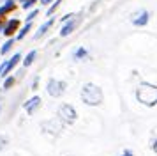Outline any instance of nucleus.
Listing matches in <instances>:
<instances>
[{
  "instance_id": "5701e85b",
  "label": "nucleus",
  "mask_w": 157,
  "mask_h": 156,
  "mask_svg": "<svg viewBox=\"0 0 157 156\" xmlns=\"http://www.w3.org/2000/svg\"><path fill=\"white\" fill-rule=\"evenodd\" d=\"M122 156H134V153H131V151H129V149H125V151H124V153H122Z\"/></svg>"
},
{
  "instance_id": "f03ea898",
  "label": "nucleus",
  "mask_w": 157,
  "mask_h": 156,
  "mask_svg": "<svg viewBox=\"0 0 157 156\" xmlns=\"http://www.w3.org/2000/svg\"><path fill=\"white\" fill-rule=\"evenodd\" d=\"M81 99H83V103H86L90 106L101 105L102 103V91H101V87L95 84H86L81 89Z\"/></svg>"
},
{
  "instance_id": "7ed1b4c3",
  "label": "nucleus",
  "mask_w": 157,
  "mask_h": 156,
  "mask_svg": "<svg viewBox=\"0 0 157 156\" xmlns=\"http://www.w3.org/2000/svg\"><path fill=\"white\" fill-rule=\"evenodd\" d=\"M46 91H48V94H50V96H53V98H58V96H62V94L65 92V82H60V80L51 78V80H48Z\"/></svg>"
},
{
  "instance_id": "6ab92c4d",
  "label": "nucleus",
  "mask_w": 157,
  "mask_h": 156,
  "mask_svg": "<svg viewBox=\"0 0 157 156\" xmlns=\"http://www.w3.org/2000/svg\"><path fill=\"white\" fill-rule=\"evenodd\" d=\"M36 2H39V0H27V2H23V4H21V7H23V9H30Z\"/></svg>"
},
{
  "instance_id": "f3484780",
  "label": "nucleus",
  "mask_w": 157,
  "mask_h": 156,
  "mask_svg": "<svg viewBox=\"0 0 157 156\" xmlns=\"http://www.w3.org/2000/svg\"><path fill=\"white\" fill-rule=\"evenodd\" d=\"M62 2H64V0H55V2L51 4V7H50V9H48V16H51V14L55 13V11H57V9H58V6H60Z\"/></svg>"
},
{
  "instance_id": "a211bd4d",
  "label": "nucleus",
  "mask_w": 157,
  "mask_h": 156,
  "mask_svg": "<svg viewBox=\"0 0 157 156\" xmlns=\"http://www.w3.org/2000/svg\"><path fill=\"white\" fill-rule=\"evenodd\" d=\"M37 14H39V11H37V9H34L32 13H29V16H27V23H32V20L36 18Z\"/></svg>"
},
{
  "instance_id": "6e6552de",
  "label": "nucleus",
  "mask_w": 157,
  "mask_h": 156,
  "mask_svg": "<svg viewBox=\"0 0 157 156\" xmlns=\"http://www.w3.org/2000/svg\"><path fill=\"white\" fill-rule=\"evenodd\" d=\"M23 106H25V110H27V113H29V115H34V113H36V110L41 106V98H39V96H34V98H30Z\"/></svg>"
},
{
  "instance_id": "9d476101",
  "label": "nucleus",
  "mask_w": 157,
  "mask_h": 156,
  "mask_svg": "<svg viewBox=\"0 0 157 156\" xmlns=\"http://www.w3.org/2000/svg\"><path fill=\"white\" fill-rule=\"evenodd\" d=\"M51 25H53V20L44 21L43 25L39 27V30H37L36 34H34V37H36V39H41V37H43V35H44V34H46V32H48V30L51 28Z\"/></svg>"
},
{
  "instance_id": "1a4fd4ad",
  "label": "nucleus",
  "mask_w": 157,
  "mask_h": 156,
  "mask_svg": "<svg viewBox=\"0 0 157 156\" xmlns=\"http://www.w3.org/2000/svg\"><path fill=\"white\" fill-rule=\"evenodd\" d=\"M76 27H78V21L74 20H69V21H65L64 25H62V30H60V37H67V35H71L74 30H76Z\"/></svg>"
},
{
  "instance_id": "393cba45",
  "label": "nucleus",
  "mask_w": 157,
  "mask_h": 156,
  "mask_svg": "<svg viewBox=\"0 0 157 156\" xmlns=\"http://www.w3.org/2000/svg\"><path fill=\"white\" fill-rule=\"evenodd\" d=\"M20 2H27V0H20Z\"/></svg>"
},
{
  "instance_id": "f8f14e48",
  "label": "nucleus",
  "mask_w": 157,
  "mask_h": 156,
  "mask_svg": "<svg viewBox=\"0 0 157 156\" xmlns=\"http://www.w3.org/2000/svg\"><path fill=\"white\" fill-rule=\"evenodd\" d=\"M13 46H14V37H9L7 41H6L4 44H2V48H0V53H2V55H6V53H9Z\"/></svg>"
},
{
  "instance_id": "39448f33",
  "label": "nucleus",
  "mask_w": 157,
  "mask_h": 156,
  "mask_svg": "<svg viewBox=\"0 0 157 156\" xmlns=\"http://www.w3.org/2000/svg\"><path fill=\"white\" fill-rule=\"evenodd\" d=\"M20 30V20H9L4 27H2V34L4 35H7V37H13V35L16 34Z\"/></svg>"
},
{
  "instance_id": "423d86ee",
  "label": "nucleus",
  "mask_w": 157,
  "mask_h": 156,
  "mask_svg": "<svg viewBox=\"0 0 157 156\" xmlns=\"http://www.w3.org/2000/svg\"><path fill=\"white\" fill-rule=\"evenodd\" d=\"M21 60V53H14V55L11 57L9 60H6V68H4V73H2V76H7L11 71L14 69L16 66H18V62Z\"/></svg>"
},
{
  "instance_id": "dca6fc26",
  "label": "nucleus",
  "mask_w": 157,
  "mask_h": 156,
  "mask_svg": "<svg viewBox=\"0 0 157 156\" xmlns=\"http://www.w3.org/2000/svg\"><path fill=\"white\" fill-rule=\"evenodd\" d=\"M14 84H16V78H14V76H7L6 80H4V89L7 91V89H11Z\"/></svg>"
},
{
  "instance_id": "9b49d317",
  "label": "nucleus",
  "mask_w": 157,
  "mask_h": 156,
  "mask_svg": "<svg viewBox=\"0 0 157 156\" xmlns=\"http://www.w3.org/2000/svg\"><path fill=\"white\" fill-rule=\"evenodd\" d=\"M16 9V4L13 2V0H9V2H6L4 6L0 7V16H7L9 13H13Z\"/></svg>"
},
{
  "instance_id": "a878e982",
  "label": "nucleus",
  "mask_w": 157,
  "mask_h": 156,
  "mask_svg": "<svg viewBox=\"0 0 157 156\" xmlns=\"http://www.w3.org/2000/svg\"><path fill=\"white\" fill-rule=\"evenodd\" d=\"M0 34H2V27H0Z\"/></svg>"
},
{
  "instance_id": "4be33fe9",
  "label": "nucleus",
  "mask_w": 157,
  "mask_h": 156,
  "mask_svg": "<svg viewBox=\"0 0 157 156\" xmlns=\"http://www.w3.org/2000/svg\"><path fill=\"white\" fill-rule=\"evenodd\" d=\"M51 2H55V0H39V4H43V6H50Z\"/></svg>"
},
{
  "instance_id": "bb28decb",
  "label": "nucleus",
  "mask_w": 157,
  "mask_h": 156,
  "mask_svg": "<svg viewBox=\"0 0 157 156\" xmlns=\"http://www.w3.org/2000/svg\"><path fill=\"white\" fill-rule=\"evenodd\" d=\"M0 112H2V105H0Z\"/></svg>"
},
{
  "instance_id": "0eeeda50",
  "label": "nucleus",
  "mask_w": 157,
  "mask_h": 156,
  "mask_svg": "<svg viewBox=\"0 0 157 156\" xmlns=\"http://www.w3.org/2000/svg\"><path fill=\"white\" fill-rule=\"evenodd\" d=\"M148 20H150L148 11H138L136 16L132 18V25H136V27H145L148 23Z\"/></svg>"
},
{
  "instance_id": "2eb2a0df",
  "label": "nucleus",
  "mask_w": 157,
  "mask_h": 156,
  "mask_svg": "<svg viewBox=\"0 0 157 156\" xmlns=\"http://www.w3.org/2000/svg\"><path fill=\"white\" fill-rule=\"evenodd\" d=\"M88 51H86L85 48H78L76 51H74V59H78V60H85V59H88Z\"/></svg>"
},
{
  "instance_id": "412c9836",
  "label": "nucleus",
  "mask_w": 157,
  "mask_h": 156,
  "mask_svg": "<svg viewBox=\"0 0 157 156\" xmlns=\"http://www.w3.org/2000/svg\"><path fill=\"white\" fill-rule=\"evenodd\" d=\"M6 144H7V138L6 137H0V151L6 147Z\"/></svg>"
},
{
  "instance_id": "aec40b11",
  "label": "nucleus",
  "mask_w": 157,
  "mask_h": 156,
  "mask_svg": "<svg viewBox=\"0 0 157 156\" xmlns=\"http://www.w3.org/2000/svg\"><path fill=\"white\" fill-rule=\"evenodd\" d=\"M72 16H74V14H65V16H62V18H60V21H62V23H65V21H69V20H72Z\"/></svg>"
},
{
  "instance_id": "b1692460",
  "label": "nucleus",
  "mask_w": 157,
  "mask_h": 156,
  "mask_svg": "<svg viewBox=\"0 0 157 156\" xmlns=\"http://www.w3.org/2000/svg\"><path fill=\"white\" fill-rule=\"evenodd\" d=\"M154 149H155V153H157V140H155V146H154Z\"/></svg>"
},
{
  "instance_id": "cd10ccee",
  "label": "nucleus",
  "mask_w": 157,
  "mask_h": 156,
  "mask_svg": "<svg viewBox=\"0 0 157 156\" xmlns=\"http://www.w3.org/2000/svg\"><path fill=\"white\" fill-rule=\"evenodd\" d=\"M4 2H9V0H4Z\"/></svg>"
},
{
  "instance_id": "f257e3e1",
  "label": "nucleus",
  "mask_w": 157,
  "mask_h": 156,
  "mask_svg": "<svg viewBox=\"0 0 157 156\" xmlns=\"http://www.w3.org/2000/svg\"><path fill=\"white\" fill-rule=\"evenodd\" d=\"M136 98L140 103L147 106H155L157 105V85L152 84H141L136 91Z\"/></svg>"
},
{
  "instance_id": "ddd939ff",
  "label": "nucleus",
  "mask_w": 157,
  "mask_h": 156,
  "mask_svg": "<svg viewBox=\"0 0 157 156\" xmlns=\"http://www.w3.org/2000/svg\"><path fill=\"white\" fill-rule=\"evenodd\" d=\"M36 57H37V51H36V50H32V51H29V55H27L25 59H23V66H25V68H29V66H32V62L36 60Z\"/></svg>"
},
{
  "instance_id": "4468645a",
  "label": "nucleus",
  "mask_w": 157,
  "mask_h": 156,
  "mask_svg": "<svg viewBox=\"0 0 157 156\" xmlns=\"http://www.w3.org/2000/svg\"><path fill=\"white\" fill-rule=\"evenodd\" d=\"M30 28H32V23H25V27H23L21 30H20L18 34H16V39H18V41H21L23 37H25V35H27V34L30 32Z\"/></svg>"
},
{
  "instance_id": "20e7f679",
  "label": "nucleus",
  "mask_w": 157,
  "mask_h": 156,
  "mask_svg": "<svg viewBox=\"0 0 157 156\" xmlns=\"http://www.w3.org/2000/svg\"><path fill=\"white\" fill-rule=\"evenodd\" d=\"M58 115H60V121H65V122H74L76 121V110L71 105H62L58 108Z\"/></svg>"
}]
</instances>
